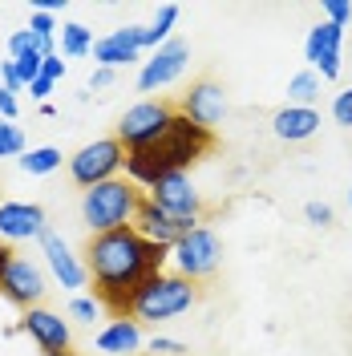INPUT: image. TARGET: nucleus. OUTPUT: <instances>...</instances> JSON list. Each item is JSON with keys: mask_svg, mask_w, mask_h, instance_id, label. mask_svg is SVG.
<instances>
[{"mask_svg": "<svg viewBox=\"0 0 352 356\" xmlns=\"http://www.w3.org/2000/svg\"><path fill=\"white\" fill-rule=\"evenodd\" d=\"M142 199H146V191L134 186L126 175L102 182V186H89V191H81V222L89 227V235H110V231L134 227Z\"/></svg>", "mask_w": 352, "mask_h": 356, "instance_id": "nucleus-4", "label": "nucleus"}, {"mask_svg": "<svg viewBox=\"0 0 352 356\" xmlns=\"http://www.w3.org/2000/svg\"><path fill=\"white\" fill-rule=\"evenodd\" d=\"M178 113L175 102H162V97H146V102H138L130 110L118 118V142L126 146V154L130 150H142V146H150L154 138H162V130L170 126V118Z\"/></svg>", "mask_w": 352, "mask_h": 356, "instance_id": "nucleus-7", "label": "nucleus"}, {"mask_svg": "<svg viewBox=\"0 0 352 356\" xmlns=\"http://www.w3.org/2000/svg\"><path fill=\"white\" fill-rule=\"evenodd\" d=\"M0 86L8 89V93H21V89H24L21 73H17V65H13V61H0Z\"/></svg>", "mask_w": 352, "mask_h": 356, "instance_id": "nucleus-32", "label": "nucleus"}, {"mask_svg": "<svg viewBox=\"0 0 352 356\" xmlns=\"http://www.w3.org/2000/svg\"><path fill=\"white\" fill-rule=\"evenodd\" d=\"M102 312H106V308H102V300H97V296H89V291L69 296V316H73V320H81V324H89V328L102 320Z\"/></svg>", "mask_w": 352, "mask_h": 356, "instance_id": "nucleus-24", "label": "nucleus"}, {"mask_svg": "<svg viewBox=\"0 0 352 356\" xmlns=\"http://www.w3.org/2000/svg\"><path fill=\"white\" fill-rule=\"evenodd\" d=\"M170 251L166 247L146 243L134 227L110 231V235H89L86 247V267H89V284L93 296L102 300V308L113 316H130V300L138 296V288L166 271Z\"/></svg>", "mask_w": 352, "mask_h": 356, "instance_id": "nucleus-1", "label": "nucleus"}, {"mask_svg": "<svg viewBox=\"0 0 352 356\" xmlns=\"http://www.w3.org/2000/svg\"><path fill=\"white\" fill-rule=\"evenodd\" d=\"M8 259H13V247H8V243H0V271L8 267Z\"/></svg>", "mask_w": 352, "mask_h": 356, "instance_id": "nucleus-38", "label": "nucleus"}, {"mask_svg": "<svg viewBox=\"0 0 352 356\" xmlns=\"http://www.w3.org/2000/svg\"><path fill=\"white\" fill-rule=\"evenodd\" d=\"M271 134L280 142H308L320 134V110H308V106H280L271 113Z\"/></svg>", "mask_w": 352, "mask_h": 356, "instance_id": "nucleus-19", "label": "nucleus"}, {"mask_svg": "<svg viewBox=\"0 0 352 356\" xmlns=\"http://www.w3.org/2000/svg\"><path fill=\"white\" fill-rule=\"evenodd\" d=\"M332 122H336V126H349V130H352V86L340 89V93L332 97Z\"/></svg>", "mask_w": 352, "mask_h": 356, "instance_id": "nucleus-30", "label": "nucleus"}, {"mask_svg": "<svg viewBox=\"0 0 352 356\" xmlns=\"http://www.w3.org/2000/svg\"><path fill=\"white\" fill-rule=\"evenodd\" d=\"M211 150H215V130H202L191 118L175 113L170 126L162 130V138H154L150 146L126 154V178H130L134 186L150 191L158 178L186 175L198 158H207Z\"/></svg>", "mask_w": 352, "mask_h": 356, "instance_id": "nucleus-2", "label": "nucleus"}, {"mask_svg": "<svg viewBox=\"0 0 352 356\" xmlns=\"http://www.w3.org/2000/svg\"><path fill=\"white\" fill-rule=\"evenodd\" d=\"M53 89H57V81H49V77H37V81L29 86V97H33L37 106H49V97H53Z\"/></svg>", "mask_w": 352, "mask_h": 356, "instance_id": "nucleus-34", "label": "nucleus"}, {"mask_svg": "<svg viewBox=\"0 0 352 356\" xmlns=\"http://www.w3.org/2000/svg\"><path fill=\"white\" fill-rule=\"evenodd\" d=\"M13 65H17V73H21V81H24V89L33 86L37 77H41V65H45V57L41 53H24V57H8Z\"/></svg>", "mask_w": 352, "mask_h": 356, "instance_id": "nucleus-27", "label": "nucleus"}, {"mask_svg": "<svg viewBox=\"0 0 352 356\" xmlns=\"http://www.w3.org/2000/svg\"><path fill=\"white\" fill-rule=\"evenodd\" d=\"M17 162H21L24 175H37V178H41V175L61 170V150H57V146H29Z\"/></svg>", "mask_w": 352, "mask_h": 356, "instance_id": "nucleus-22", "label": "nucleus"}, {"mask_svg": "<svg viewBox=\"0 0 352 356\" xmlns=\"http://www.w3.org/2000/svg\"><path fill=\"white\" fill-rule=\"evenodd\" d=\"M93 41H97L93 29H86L77 21H65L61 33H57V53L69 57V61H81V57H93Z\"/></svg>", "mask_w": 352, "mask_h": 356, "instance_id": "nucleus-20", "label": "nucleus"}, {"mask_svg": "<svg viewBox=\"0 0 352 356\" xmlns=\"http://www.w3.org/2000/svg\"><path fill=\"white\" fill-rule=\"evenodd\" d=\"M45 291H49V271H45L41 264H33L29 255H17L13 251V259H8V267L0 271V296L13 304V308H41Z\"/></svg>", "mask_w": 352, "mask_h": 356, "instance_id": "nucleus-8", "label": "nucleus"}, {"mask_svg": "<svg viewBox=\"0 0 352 356\" xmlns=\"http://www.w3.org/2000/svg\"><path fill=\"white\" fill-rule=\"evenodd\" d=\"M17 332H24L45 356H73V328L69 320H61V312L53 308H29L17 320Z\"/></svg>", "mask_w": 352, "mask_h": 356, "instance_id": "nucleus-11", "label": "nucleus"}, {"mask_svg": "<svg viewBox=\"0 0 352 356\" xmlns=\"http://www.w3.org/2000/svg\"><path fill=\"white\" fill-rule=\"evenodd\" d=\"M122 175H126V146L118 138H93V142H86L77 154L69 158V178L81 191L113 182V178H122Z\"/></svg>", "mask_w": 352, "mask_h": 356, "instance_id": "nucleus-5", "label": "nucleus"}, {"mask_svg": "<svg viewBox=\"0 0 352 356\" xmlns=\"http://www.w3.org/2000/svg\"><path fill=\"white\" fill-rule=\"evenodd\" d=\"M17 113H21L17 93H8V89L0 86V122H17Z\"/></svg>", "mask_w": 352, "mask_h": 356, "instance_id": "nucleus-33", "label": "nucleus"}, {"mask_svg": "<svg viewBox=\"0 0 352 356\" xmlns=\"http://www.w3.org/2000/svg\"><path fill=\"white\" fill-rule=\"evenodd\" d=\"M320 13H324V21L349 29V24H352V0H324V4H320Z\"/></svg>", "mask_w": 352, "mask_h": 356, "instance_id": "nucleus-29", "label": "nucleus"}, {"mask_svg": "<svg viewBox=\"0 0 352 356\" xmlns=\"http://www.w3.org/2000/svg\"><path fill=\"white\" fill-rule=\"evenodd\" d=\"M146 199L162 207L166 215H175V219H191V222H202L207 215V202L198 195V186L191 182V175H166L158 178L154 186L146 191Z\"/></svg>", "mask_w": 352, "mask_h": 356, "instance_id": "nucleus-12", "label": "nucleus"}, {"mask_svg": "<svg viewBox=\"0 0 352 356\" xmlns=\"http://www.w3.org/2000/svg\"><path fill=\"white\" fill-rule=\"evenodd\" d=\"M198 300H202V284H191V280H182L178 271H158L150 275L138 296L130 300V320H138L142 328L150 324H166V320H175V316H186V312L195 308Z\"/></svg>", "mask_w": 352, "mask_h": 356, "instance_id": "nucleus-3", "label": "nucleus"}, {"mask_svg": "<svg viewBox=\"0 0 352 356\" xmlns=\"http://www.w3.org/2000/svg\"><path fill=\"white\" fill-rule=\"evenodd\" d=\"M186 61H191V44L178 41V37H170L158 53H150V57L142 61V69H138V89H142V93H158V89H166L170 81L182 77Z\"/></svg>", "mask_w": 352, "mask_h": 356, "instance_id": "nucleus-14", "label": "nucleus"}, {"mask_svg": "<svg viewBox=\"0 0 352 356\" xmlns=\"http://www.w3.org/2000/svg\"><path fill=\"white\" fill-rule=\"evenodd\" d=\"M93 348L102 356H138V353H146V332H142V324L130 320V316H113V320H106L97 328Z\"/></svg>", "mask_w": 352, "mask_h": 356, "instance_id": "nucleus-18", "label": "nucleus"}, {"mask_svg": "<svg viewBox=\"0 0 352 356\" xmlns=\"http://www.w3.org/2000/svg\"><path fill=\"white\" fill-rule=\"evenodd\" d=\"M37 243H41V255H45V271H49L69 296H81V291L89 288V267H86L81 255H73V247H69L65 235L49 227Z\"/></svg>", "mask_w": 352, "mask_h": 356, "instance_id": "nucleus-9", "label": "nucleus"}, {"mask_svg": "<svg viewBox=\"0 0 352 356\" xmlns=\"http://www.w3.org/2000/svg\"><path fill=\"white\" fill-rule=\"evenodd\" d=\"M113 77H118L113 69H93V73H89V89H110Z\"/></svg>", "mask_w": 352, "mask_h": 356, "instance_id": "nucleus-36", "label": "nucleus"}, {"mask_svg": "<svg viewBox=\"0 0 352 356\" xmlns=\"http://www.w3.org/2000/svg\"><path fill=\"white\" fill-rule=\"evenodd\" d=\"M316 102H320V77L312 69H300L287 81V106H308V110H316Z\"/></svg>", "mask_w": 352, "mask_h": 356, "instance_id": "nucleus-23", "label": "nucleus"}, {"mask_svg": "<svg viewBox=\"0 0 352 356\" xmlns=\"http://www.w3.org/2000/svg\"><path fill=\"white\" fill-rule=\"evenodd\" d=\"M304 219H308L312 227H332V222H336V211H332L328 202L312 199V202H304Z\"/></svg>", "mask_w": 352, "mask_h": 356, "instance_id": "nucleus-31", "label": "nucleus"}, {"mask_svg": "<svg viewBox=\"0 0 352 356\" xmlns=\"http://www.w3.org/2000/svg\"><path fill=\"white\" fill-rule=\"evenodd\" d=\"M69 0H37L33 4V13H49V17H57V13H65Z\"/></svg>", "mask_w": 352, "mask_h": 356, "instance_id": "nucleus-37", "label": "nucleus"}, {"mask_svg": "<svg viewBox=\"0 0 352 356\" xmlns=\"http://www.w3.org/2000/svg\"><path fill=\"white\" fill-rule=\"evenodd\" d=\"M349 207H352V186H349Z\"/></svg>", "mask_w": 352, "mask_h": 356, "instance_id": "nucleus-39", "label": "nucleus"}, {"mask_svg": "<svg viewBox=\"0 0 352 356\" xmlns=\"http://www.w3.org/2000/svg\"><path fill=\"white\" fill-rule=\"evenodd\" d=\"M170 264L182 280H191V284H202V280H211L223 264V239L211 231V227H202L198 222L191 235H182L175 247H170Z\"/></svg>", "mask_w": 352, "mask_h": 356, "instance_id": "nucleus-6", "label": "nucleus"}, {"mask_svg": "<svg viewBox=\"0 0 352 356\" xmlns=\"http://www.w3.org/2000/svg\"><path fill=\"white\" fill-rule=\"evenodd\" d=\"M175 24H178V4H162V8L154 13V21L142 24V53H146V49H150V53H158L162 44L170 41Z\"/></svg>", "mask_w": 352, "mask_h": 356, "instance_id": "nucleus-21", "label": "nucleus"}, {"mask_svg": "<svg viewBox=\"0 0 352 356\" xmlns=\"http://www.w3.org/2000/svg\"><path fill=\"white\" fill-rule=\"evenodd\" d=\"M198 222L191 219H175V215H166L162 207H154L150 199H142V207H138V215H134V231L146 239V243H154V247H170L182 239V235H191Z\"/></svg>", "mask_w": 352, "mask_h": 356, "instance_id": "nucleus-17", "label": "nucleus"}, {"mask_svg": "<svg viewBox=\"0 0 352 356\" xmlns=\"http://www.w3.org/2000/svg\"><path fill=\"white\" fill-rule=\"evenodd\" d=\"M93 61L97 69H126V65H142V24H122L110 29L106 37L93 41Z\"/></svg>", "mask_w": 352, "mask_h": 356, "instance_id": "nucleus-16", "label": "nucleus"}, {"mask_svg": "<svg viewBox=\"0 0 352 356\" xmlns=\"http://www.w3.org/2000/svg\"><path fill=\"white\" fill-rule=\"evenodd\" d=\"M344 33L340 24L332 21H316L304 37V61L308 69L320 77V81H336L340 77V65H344Z\"/></svg>", "mask_w": 352, "mask_h": 356, "instance_id": "nucleus-10", "label": "nucleus"}, {"mask_svg": "<svg viewBox=\"0 0 352 356\" xmlns=\"http://www.w3.org/2000/svg\"><path fill=\"white\" fill-rule=\"evenodd\" d=\"M41 77H49V81H61V77H65V61H61V53H49V57H45Z\"/></svg>", "mask_w": 352, "mask_h": 356, "instance_id": "nucleus-35", "label": "nucleus"}, {"mask_svg": "<svg viewBox=\"0 0 352 356\" xmlns=\"http://www.w3.org/2000/svg\"><path fill=\"white\" fill-rule=\"evenodd\" d=\"M146 356H191V348L182 340H170V336H150L146 340Z\"/></svg>", "mask_w": 352, "mask_h": 356, "instance_id": "nucleus-26", "label": "nucleus"}, {"mask_svg": "<svg viewBox=\"0 0 352 356\" xmlns=\"http://www.w3.org/2000/svg\"><path fill=\"white\" fill-rule=\"evenodd\" d=\"M178 113L191 118L202 130H215L223 118H227V89H223L215 77H198V81H191V89L178 97Z\"/></svg>", "mask_w": 352, "mask_h": 356, "instance_id": "nucleus-13", "label": "nucleus"}, {"mask_svg": "<svg viewBox=\"0 0 352 356\" xmlns=\"http://www.w3.org/2000/svg\"><path fill=\"white\" fill-rule=\"evenodd\" d=\"M29 150L24 142V130L17 122H0V158H21Z\"/></svg>", "mask_w": 352, "mask_h": 356, "instance_id": "nucleus-25", "label": "nucleus"}, {"mask_svg": "<svg viewBox=\"0 0 352 356\" xmlns=\"http://www.w3.org/2000/svg\"><path fill=\"white\" fill-rule=\"evenodd\" d=\"M45 231H49V215L41 202H0V243H29V239H41Z\"/></svg>", "mask_w": 352, "mask_h": 356, "instance_id": "nucleus-15", "label": "nucleus"}, {"mask_svg": "<svg viewBox=\"0 0 352 356\" xmlns=\"http://www.w3.org/2000/svg\"><path fill=\"white\" fill-rule=\"evenodd\" d=\"M24 29H29V33H37L41 41H57V33H61V24H57V17H49V13H33Z\"/></svg>", "mask_w": 352, "mask_h": 356, "instance_id": "nucleus-28", "label": "nucleus"}]
</instances>
